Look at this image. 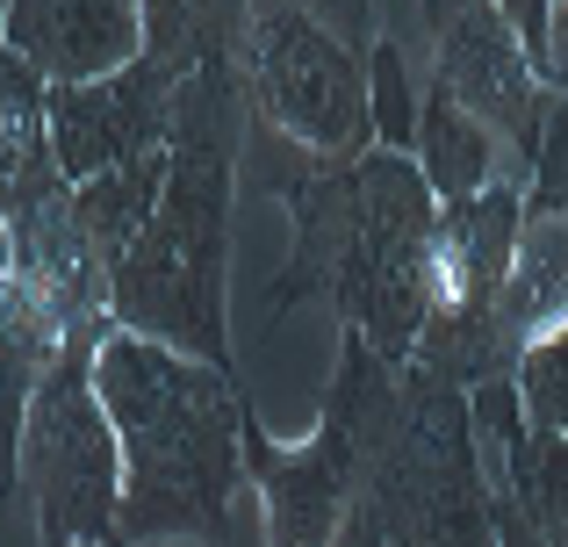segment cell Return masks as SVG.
Returning <instances> with one entry per match:
<instances>
[{"label":"cell","instance_id":"7a4b0ae2","mask_svg":"<svg viewBox=\"0 0 568 547\" xmlns=\"http://www.w3.org/2000/svg\"><path fill=\"white\" fill-rule=\"evenodd\" d=\"M94 396L123 454V497H115L123 547L231 534V490L245 483L252 411L237 375H216L138 332H109L94 346Z\"/></svg>","mask_w":568,"mask_h":547},{"label":"cell","instance_id":"4fadbf2b","mask_svg":"<svg viewBox=\"0 0 568 547\" xmlns=\"http://www.w3.org/2000/svg\"><path fill=\"white\" fill-rule=\"evenodd\" d=\"M159 188H166V152H144V159H130V166H109V173H94V181L65 188L72 231H80V245H87V253H94L109 274L130 260L138 231L152 224Z\"/></svg>","mask_w":568,"mask_h":547},{"label":"cell","instance_id":"8992f818","mask_svg":"<svg viewBox=\"0 0 568 547\" xmlns=\"http://www.w3.org/2000/svg\"><path fill=\"white\" fill-rule=\"evenodd\" d=\"M361 497L375 505L382 547H497L468 389L425 367H396V418L375 447Z\"/></svg>","mask_w":568,"mask_h":547},{"label":"cell","instance_id":"52a82bcc","mask_svg":"<svg viewBox=\"0 0 568 547\" xmlns=\"http://www.w3.org/2000/svg\"><path fill=\"white\" fill-rule=\"evenodd\" d=\"M14 490L37 505V547H123L115 497H123V454L115 425L94 396V346H65L58 367L29 396Z\"/></svg>","mask_w":568,"mask_h":547},{"label":"cell","instance_id":"30bf717a","mask_svg":"<svg viewBox=\"0 0 568 547\" xmlns=\"http://www.w3.org/2000/svg\"><path fill=\"white\" fill-rule=\"evenodd\" d=\"M0 43L51 94L94 87L144 58V8L138 0H14L0 8Z\"/></svg>","mask_w":568,"mask_h":547},{"label":"cell","instance_id":"7c38bea8","mask_svg":"<svg viewBox=\"0 0 568 547\" xmlns=\"http://www.w3.org/2000/svg\"><path fill=\"white\" fill-rule=\"evenodd\" d=\"M65 181L51 152V87L0 43V224H22Z\"/></svg>","mask_w":568,"mask_h":547},{"label":"cell","instance_id":"8fae6325","mask_svg":"<svg viewBox=\"0 0 568 547\" xmlns=\"http://www.w3.org/2000/svg\"><path fill=\"white\" fill-rule=\"evenodd\" d=\"M65 332L43 310V295L29 288L22 260H14V231L0 224V497L14 490V462H22V425L37 382L58 367Z\"/></svg>","mask_w":568,"mask_h":547},{"label":"cell","instance_id":"d6986e66","mask_svg":"<svg viewBox=\"0 0 568 547\" xmlns=\"http://www.w3.org/2000/svg\"><path fill=\"white\" fill-rule=\"evenodd\" d=\"M338 547H382V526H375V505H367V497H353L346 526H338Z\"/></svg>","mask_w":568,"mask_h":547},{"label":"cell","instance_id":"2e32d148","mask_svg":"<svg viewBox=\"0 0 568 547\" xmlns=\"http://www.w3.org/2000/svg\"><path fill=\"white\" fill-rule=\"evenodd\" d=\"M367 94H375V144L382 152H417V94L425 87L410 80L403 51L388 37H375V58H367Z\"/></svg>","mask_w":568,"mask_h":547},{"label":"cell","instance_id":"6da1fadb","mask_svg":"<svg viewBox=\"0 0 568 547\" xmlns=\"http://www.w3.org/2000/svg\"><path fill=\"white\" fill-rule=\"evenodd\" d=\"M252 181L288 202L295 253L266 288V310L332 303L338 332H361L382 367H410L432 303V202L417 159L367 152V159H310L295 144L252 130Z\"/></svg>","mask_w":568,"mask_h":547},{"label":"cell","instance_id":"ba28073f","mask_svg":"<svg viewBox=\"0 0 568 547\" xmlns=\"http://www.w3.org/2000/svg\"><path fill=\"white\" fill-rule=\"evenodd\" d=\"M432 94H446L460 115L489 130L518 166L540 159L547 138V109L555 94H540L518 58V37L504 22L497 0H468V8H439V43H432V72H425Z\"/></svg>","mask_w":568,"mask_h":547},{"label":"cell","instance_id":"3957f363","mask_svg":"<svg viewBox=\"0 0 568 547\" xmlns=\"http://www.w3.org/2000/svg\"><path fill=\"white\" fill-rule=\"evenodd\" d=\"M237 123L245 101L231 80V51L202 58L173 101L166 138V188L152 224L138 231L130 260L115 267L109 317L187 361L237 375L231 317H223V267H231V173H237Z\"/></svg>","mask_w":568,"mask_h":547},{"label":"cell","instance_id":"5b68a950","mask_svg":"<svg viewBox=\"0 0 568 547\" xmlns=\"http://www.w3.org/2000/svg\"><path fill=\"white\" fill-rule=\"evenodd\" d=\"M396 418V367L367 353L361 332H338V375L324 389L317 433L303 447H281L245 411V476L266 497V540L274 547H338L353 497H361L375 447Z\"/></svg>","mask_w":568,"mask_h":547},{"label":"cell","instance_id":"277c9868","mask_svg":"<svg viewBox=\"0 0 568 547\" xmlns=\"http://www.w3.org/2000/svg\"><path fill=\"white\" fill-rule=\"evenodd\" d=\"M353 37H332L303 0H245L231 37V80L252 130L295 144L310 159H367L375 152V94Z\"/></svg>","mask_w":568,"mask_h":547},{"label":"cell","instance_id":"9c48e42d","mask_svg":"<svg viewBox=\"0 0 568 547\" xmlns=\"http://www.w3.org/2000/svg\"><path fill=\"white\" fill-rule=\"evenodd\" d=\"M187 72L166 51L144 43V58L115 80L94 87H58L51 94V152H58V181L80 188L109 166H130L144 152H166L173 138V101H181Z\"/></svg>","mask_w":568,"mask_h":547},{"label":"cell","instance_id":"ac0fdd59","mask_svg":"<svg viewBox=\"0 0 568 547\" xmlns=\"http://www.w3.org/2000/svg\"><path fill=\"white\" fill-rule=\"evenodd\" d=\"M489 511H497V547H547L540 534H532V519L518 511L511 483H497V490H489Z\"/></svg>","mask_w":568,"mask_h":547},{"label":"cell","instance_id":"e0dca14e","mask_svg":"<svg viewBox=\"0 0 568 547\" xmlns=\"http://www.w3.org/2000/svg\"><path fill=\"white\" fill-rule=\"evenodd\" d=\"M518 411H526L532 433H555L568 439V324L561 332H547L540 346L518 361Z\"/></svg>","mask_w":568,"mask_h":547},{"label":"cell","instance_id":"9a60e30c","mask_svg":"<svg viewBox=\"0 0 568 547\" xmlns=\"http://www.w3.org/2000/svg\"><path fill=\"white\" fill-rule=\"evenodd\" d=\"M504 22L518 37V58H526L532 87L568 101V0H518V8H504Z\"/></svg>","mask_w":568,"mask_h":547},{"label":"cell","instance_id":"5bb4252c","mask_svg":"<svg viewBox=\"0 0 568 547\" xmlns=\"http://www.w3.org/2000/svg\"><path fill=\"white\" fill-rule=\"evenodd\" d=\"M511 497L547 547H568V439L526 425V439L511 454Z\"/></svg>","mask_w":568,"mask_h":547}]
</instances>
